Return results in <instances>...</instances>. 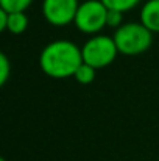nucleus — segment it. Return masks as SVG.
I'll list each match as a JSON object with an SVG mask.
<instances>
[{"label":"nucleus","instance_id":"nucleus-1","mask_svg":"<svg viewBox=\"0 0 159 161\" xmlns=\"http://www.w3.org/2000/svg\"><path fill=\"white\" fill-rule=\"evenodd\" d=\"M83 64L81 49L72 41L59 39L47 44L39 56V66L42 72L52 78L73 77L77 69Z\"/></svg>","mask_w":159,"mask_h":161},{"label":"nucleus","instance_id":"nucleus-2","mask_svg":"<svg viewBox=\"0 0 159 161\" xmlns=\"http://www.w3.org/2000/svg\"><path fill=\"white\" fill-rule=\"evenodd\" d=\"M114 42L119 53L134 56L147 52L153 44V33L142 22H126L114 33Z\"/></svg>","mask_w":159,"mask_h":161},{"label":"nucleus","instance_id":"nucleus-3","mask_svg":"<svg viewBox=\"0 0 159 161\" xmlns=\"http://www.w3.org/2000/svg\"><path fill=\"white\" fill-rule=\"evenodd\" d=\"M81 53L83 61L86 64L95 69H103L114 63L119 49L114 42V38L105 35H95L84 42V46L81 47Z\"/></svg>","mask_w":159,"mask_h":161},{"label":"nucleus","instance_id":"nucleus-4","mask_svg":"<svg viewBox=\"0 0 159 161\" xmlns=\"http://www.w3.org/2000/svg\"><path fill=\"white\" fill-rule=\"evenodd\" d=\"M106 17L108 8L102 0H86L80 3L73 24L80 31L95 35L106 27Z\"/></svg>","mask_w":159,"mask_h":161},{"label":"nucleus","instance_id":"nucleus-5","mask_svg":"<svg viewBox=\"0 0 159 161\" xmlns=\"http://www.w3.org/2000/svg\"><path fill=\"white\" fill-rule=\"evenodd\" d=\"M78 6V0H42V14L50 25L66 27L75 20Z\"/></svg>","mask_w":159,"mask_h":161},{"label":"nucleus","instance_id":"nucleus-6","mask_svg":"<svg viewBox=\"0 0 159 161\" xmlns=\"http://www.w3.org/2000/svg\"><path fill=\"white\" fill-rule=\"evenodd\" d=\"M140 22L151 33H159V0H148L142 6Z\"/></svg>","mask_w":159,"mask_h":161},{"label":"nucleus","instance_id":"nucleus-7","mask_svg":"<svg viewBox=\"0 0 159 161\" xmlns=\"http://www.w3.org/2000/svg\"><path fill=\"white\" fill-rule=\"evenodd\" d=\"M28 27V17L25 11H14L8 14V24H6V31L13 35H22Z\"/></svg>","mask_w":159,"mask_h":161},{"label":"nucleus","instance_id":"nucleus-8","mask_svg":"<svg viewBox=\"0 0 159 161\" xmlns=\"http://www.w3.org/2000/svg\"><path fill=\"white\" fill-rule=\"evenodd\" d=\"M95 70H97L95 67H92V66H89L83 61V64L77 69L73 77L80 85H91L95 80Z\"/></svg>","mask_w":159,"mask_h":161},{"label":"nucleus","instance_id":"nucleus-9","mask_svg":"<svg viewBox=\"0 0 159 161\" xmlns=\"http://www.w3.org/2000/svg\"><path fill=\"white\" fill-rule=\"evenodd\" d=\"M102 2L106 5L108 9H117V11L126 13V11L134 9L140 0H102Z\"/></svg>","mask_w":159,"mask_h":161},{"label":"nucleus","instance_id":"nucleus-10","mask_svg":"<svg viewBox=\"0 0 159 161\" xmlns=\"http://www.w3.org/2000/svg\"><path fill=\"white\" fill-rule=\"evenodd\" d=\"M31 3H33V0H0V8L6 9L8 13L25 11Z\"/></svg>","mask_w":159,"mask_h":161},{"label":"nucleus","instance_id":"nucleus-11","mask_svg":"<svg viewBox=\"0 0 159 161\" xmlns=\"http://www.w3.org/2000/svg\"><path fill=\"white\" fill-rule=\"evenodd\" d=\"M123 14L122 11H117V9H108V17H106V27H111V28H119L120 25H123Z\"/></svg>","mask_w":159,"mask_h":161},{"label":"nucleus","instance_id":"nucleus-12","mask_svg":"<svg viewBox=\"0 0 159 161\" xmlns=\"http://www.w3.org/2000/svg\"><path fill=\"white\" fill-rule=\"evenodd\" d=\"M11 74V64H9V58L5 53H0V85L3 86Z\"/></svg>","mask_w":159,"mask_h":161},{"label":"nucleus","instance_id":"nucleus-13","mask_svg":"<svg viewBox=\"0 0 159 161\" xmlns=\"http://www.w3.org/2000/svg\"><path fill=\"white\" fill-rule=\"evenodd\" d=\"M8 11L0 8V30L2 31H6V24H8Z\"/></svg>","mask_w":159,"mask_h":161},{"label":"nucleus","instance_id":"nucleus-14","mask_svg":"<svg viewBox=\"0 0 159 161\" xmlns=\"http://www.w3.org/2000/svg\"><path fill=\"white\" fill-rule=\"evenodd\" d=\"M0 161H6V158H0Z\"/></svg>","mask_w":159,"mask_h":161}]
</instances>
